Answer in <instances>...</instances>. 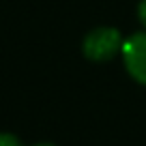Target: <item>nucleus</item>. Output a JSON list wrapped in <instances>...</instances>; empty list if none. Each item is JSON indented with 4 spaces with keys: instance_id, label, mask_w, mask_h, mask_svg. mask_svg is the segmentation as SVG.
Here are the masks:
<instances>
[{
    "instance_id": "2",
    "label": "nucleus",
    "mask_w": 146,
    "mask_h": 146,
    "mask_svg": "<svg viewBox=\"0 0 146 146\" xmlns=\"http://www.w3.org/2000/svg\"><path fill=\"white\" fill-rule=\"evenodd\" d=\"M120 62H123L127 78L133 84L146 88V30L144 28L125 36Z\"/></svg>"
},
{
    "instance_id": "4",
    "label": "nucleus",
    "mask_w": 146,
    "mask_h": 146,
    "mask_svg": "<svg viewBox=\"0 0 146 146\" xmlns=\"http://www.w3.org/2000/svg\"><path fill=\"white\" fill-rule=\"evenodd\" d=\"M135 19L140 24V28L146 30V0H137L135 5Z\"/></svg>"
},
{
    "instance_id": "1",
    "label": "nucleus",
    "mask_w": 146,
    "mask_h": 146,
    "mask_svg": "<svg viewBox=\"0 0 146 146\" xmlns=\"http://www.w3.org/2000/svg\"><path fill=\"white\" fill-rule=\"evenodd\" d=\"M125 32L118 26H110V24H101V26H92L86 30L80 43V52H82L84 60L92 64H105L112 60L120 58V52L125 45Z\"/></svg>"
},
{
    "instance_id": "3",
    "label": "nucleus",
    "mask_w": 146,
    "mask_h": 146,
    "mask_svg": "<svg viewBox=\"0 0 146 146\" xmlns=\"http://www.w3.org/2000/svg\"><path fill=\"white\" fill-rule=\"evenodd\" d=\"M0 146H28V144L17 135V133L0 129Z\"/></svg>"
},
{
    "instance_id": "5",
    "label": "nucleus",
    "mask_w": 146,
    "mask_h": 146,
    "mask_svg": "<svg viewBox=\"0 0 146 146\" xmlns=\"http://www.w3.org/2000/svg\"><path fill=\"white\" fill-rule=\"evenodd\" d=\"M28 146H58V144L52 140H36V142H30Z\"/></svg>"
}]
</instances>
